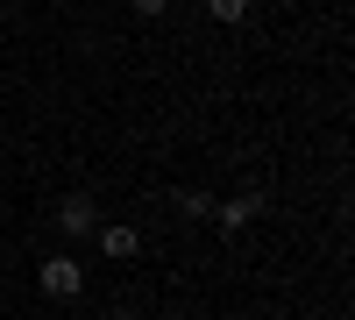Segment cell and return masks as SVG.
I'll use <instances>...</instances> for the list:
<instances>
[{"label": "cell", "mask_w": 355, "mask_h": 320, "mask_svg": "<svg viewBox=\"0 0 355 320\" xmlns=\"http://www.w3.org/2000/svg\"><path fill=\"white\" fill-rule=\"evenodd\" d=\"M206 15H214V22H227V28H234V22H249V0H206Z\"/></svg>", "instance_id": "obj_5"}, {"label": "cell", "mask_w": 355, "mask_h": 320, "mask_svg": "<svg viewBox=\"0 0 355 320\" xmlns=\"http://www.w3.org/2000/svg\"><path fill=\"white\" fill-rule=\"evenodd\" d=\"M36 285H43L50 299H78V292H85V264H78V256H43Z\"/></svg>", "instance_id": "obj_1"}, {"label": "cell", "mask_w": 355, "mask_h": 320, "mask_svg": "<svg viewBox=\"0 0 355 320\" xmlns=\"http://www.w3.org/2000/svg\"><path fill=\"white\" fill-rule=\"evenodd\" d=\"M178 207H185L192 221H214V192H178Z\"/></svg>", "instance_id": "obj_6"}, {"label": "cell", "mask_w": 355, "mask_h": 320, "mask_svg": "<svg viewBox=\"0 0 355 320\" xmlns=\"http://www.w3.org/2000/svg\"><path fill=\"white\" fill-rule=\"evenodd\" d=\"M164 8H171V0H135V15H142V22H157Z\"/></svg>", "instance_id": "obj_7"}, {"label": "cell", "mask_w": 355, "mask_h": 320, "mask_svg": "<svg viewBox=\"0 0 355 320\" xmlns=\"http://www.w3.org/2000/svg\"><path fill=\"white\" fill-rule=\"evenodd\" d=\"M93 235H100V249L114 256V264H128V256H142V228H128V221H100Z\"/></svg>", "instance_id": "obj_3"}, {"label": "cell", "mask_w": 355, "mask_h": 320, "mask_svg": "<svg viewBox=\"0 0 355 320\" xmlns=\"http://www.w3.org/2000/svg\"><path fill=\"white\" fill-rule=\"evenodd\" d=\"M107 320H142V313H107Z\"/></svg>", "instance_id": "obj_8"}, {"label": "cell", "mask_w": 355, "mask_h": 320, "mask_svg": "<svg viewBox=\"0 0 355 320\" xmlns=\"http://www.w3.org/2000/svg\"><path fill=\"white\" fill-rule=\"evenodd\" d=\"M263 214V192H234V199H214V228H227V235H242V228Z\"/></svg>", "instance_id": "obj_2"}, {"label": "cell", "mask_w": 355, "mask_h": 320, "mask_svg": "<svg viewBox=\"0 0 355 320\" xmlns=\"http://www.w3.org/2000/svg\"><path fill=\"white\" fill-rule=\"evenodd\" d=\"M57 228H64L71 242H78V235H93V228H100V207H93V199H85V192H71L64 207H57Z\"/></svg>", "instance_id": "obj_4"}]
</instances>
